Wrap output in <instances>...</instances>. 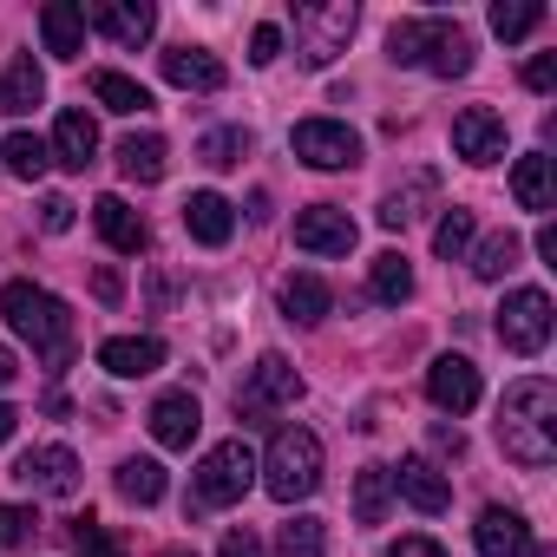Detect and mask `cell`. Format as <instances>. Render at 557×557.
<instances>
[{
  "mask_svg": "<svg viewBox=\"0 0 557 557\" xmlns=\"http://www.w3.org/2000/svg\"><path fill=\"white\" fill-rule=\"evenodd\" d=\"M498 446L505 459H518L524 472H544L557 459V387L550 381H511L505 407H498Z\"/></svg>",
  "mask_w": 557,
  "mask_h": 557,
  "instance_id": "cell-1",
  "label": "cell"
},
{
  "mask_svg": "<svg viewBox=\"0 0 557 557\" xmlns=\"http://www.w3.org/2000/svg\"><path fill=\"white\" fill-rule=\"evenodd\" d=\"M0 315H8V329L21 342H34V355L47 368H66V355H73V309L60 296H47L40 283H8L0 289Z\"/></svg>",
  "mask_w": 557,
  "mask_h": 557,
  "instance_id": "cell-2",
  "label": "cell"
},
{
  "mask_svg": "<svg viewBox=\"0 0 557 557\" xmlns=\"http://www.w3.org/2000/svg\"><path fill=\"white\" fill-rule=\"evenodd\" d=\"M387 60L394 66H426L440 79H459V73H472V34L459 21H400L387 34Z\"/></svg>",
  "mask_w": 557,
  "mask_h": 557,
  "instance_id": "cell-3",
  "label": "cell"
},
{
  "mask_svg": "<svg viewBox=\"0 0 557 557\" xmlns=\"http://www.w3.org/2000/svg\"><path fill=\"white\" fill-rule=\"evenodd\" d=\"M315 485H322V440L309 426H283V433L269 440V453H262V492L296 505Z\"/></svg>",
  "mask_w": 557,
  "mask_h": 557,
  "instance_id": "cell-4",
  "label": "cell"
},
{
  "mask_svg": "<svg viewBox=\"0 0 557 557\" xmlns=\"http://www.w3.org/2000/svg\"><path fill=\"white\" fill-rule=\"evenodd\" d=\"M355 27H361V8H355V0H302V8H296L302 66H329L335 53H348Z\"/></svg>",
  "mask_w": 557,
  "mask_h": 557,
  "instance_id": "cell-5",
  "label": "cell"
},
{
  "mask_svg": "<svg viewBox=\"0 0 557 557\" xmlns=\"http://www.w3.org/2000/svg\"><path fill=\"white\" fill-rule=\"evenodd\" d=\"M249 485H256V453H249L243 440H223V446H210L203 466H197L190 511H223V505H236Z\"/></svg>",
  "mask_w": 557,
  "mask_h": 557,
  "instance_id": "cell-6",
  "label": "cell"
},
{
  "mask_svg": "<svg viewBox=\"0 0 557 557\" xmlns=\"http://www.w3.org/2000/svg\"><path fill=\"white\" fill-rule=\"evenodd\" d=\"M296 400H302V374H296L283 355H262V361L249 368V381L236 387V413H243V420H262V413L296 407Z\"/></svg>",
  "mask_w": 557,
  "mask_h": 557,
  "instance_id": "cell-7",
  "label": "cell"
},
{
  "mask_svg": "<svg viewBox=\"0 0 557 557\" xmlns=\"http://www.w3.org/2000/svg\"><path fill=\"white\" fill-rule=\"evenodd\" d=\"M296 158L309 171H348V164H361V132L342 125V119H302L296 125Z\"/></svg>",
  "mask_w": 557,
  "mask_h": 557,
  "instance_id": "cell-8",
  "label": "cell"
},
{
  "mask_svg": "<svg viewBox=\"0 0 557 557\" xmlns=\"http://www.w3.org/2000/svg\"><path fill=\"white\" fill-rule=\"evenodd\" d=\"M498 342L511 355H537L550 342V296L544 289H511L498 309Z\"/></svg>",
  "mask_w": 557,
  "mask_h": 557,
  "instance_id": "cell-9",
  "label": "cell"
},
{
  "mask_svg": "<svg viewBox=\"0 0 557 557\" xmlns=\"http://www.w3.org/2000/svg\"><path fill=\"white\" fill-rule=\"evenodd\" d=\"M355 243H361V230H355L348 210H335V203L296 210V249H309V256H348Z\"/></svg>",
  "mask_w": 557,
  "mask_h": 557,
  "instance_id": "cell-10",
  "label": "cell"
},
{
  "mask_svg": "<svg viewBox=\"0 0 557 557\" xmlns=\"http://www.w3.org/2000/svg\"><path fill=\"white\" fill-rule=\"evenodd\" d=\"M453 151H459L466 164H498V158H505V119H498L492 106H466V112L453 119Z\"/></svg>",
  "mask_w": 557,
  "mask_h": 557,
  "instance_id": "cell-11",
  "label": "cell"
},
{
  "mask_svg": "<svg viewBox=\"0 0 557 557\" xmlns=\"http://www.w3.org/2000/svg\"><path fill=\"white\" fill-rule=\"evenodd\" d=\"M426 400H433L440 413H472V407H479V368H472L466 355H440V361L426 368Z\"/></svg>",
  "mask_w": 557,
  "mask_h": 557,
  "instance_id": "cell-12",
  "label": "cell"
},
{
  "mask_svg": "<svg viewBox=\"0 0 557 557\" xmlns=\"http://www.w3.org/2000/svg\"><path fill=\"white\" fill-rule=\"evenodd\" d=\"M86 27H99L112 47H145L151 27H158V14L145 8V0H92V8H86Z\"/></svg>",
  "mask_w": 557,
  "mask_h": 557,
  "instance_id": "cell-13",
  "label": "cell"
},
{
  "mask_svg": "<svg viewBox=\"0 0 557 557\" xmlns=\"http://www.w3.org/2000/svg\"><path fill=\"white\" fill-rule=\"evenodd\" d=\"M14 479H27V485L47 492V498H73V492H79V459H73V446H34V453L14 466Z\"/></svg>",
  "mask_w": 557,
  "mask_h": 557,
  "instance_id": "cell-14",
  "label": "cell"
},
{
  "mask_svg": "<svg viewBox=\"0 0 557 557\" xmlns=\"http://www.w3.org/2000/svg\"><path fill=\"white\" fill-rule=\"evenodd\" d=\"M387 479H394V492H400L413 511H426V518H440V511L453 505V485H446V472H440L433 459H400V466H387Z\"/></svg>",
  "mask_w": 557,
  "mask_h": 557,
  "instance_id": "cell-15",
  "label": "cell"
},
{
  "mask_svg": "<svg viewBox=\"0 0 557 557\" xmlns=\"http://www.w3.org/2000/svg\"><path fill=\"white\" fill-rule=\"evenodd\" d=\"M99 368L119 381H145L164 368V342L158 335H112V342H99Z\"/></svg>",
  "mask_w": 557,
  "mask_h": 557,
  "instance_id": "cell-16",
  "label": "cell"
},
{
  "mask_svg": "<svg viewBox=\"0 0 557 557\" xmlns=\"http://www.w3.org/2000/svg\"><path fill=\"white\" fill-rule=\"evenodd\" d=\"M472 544H479V557H531V524L505 505H485L472 524Z\"/></svg>",
  "mask_w": 557,
  "mask_h": 557,
  "instance_id": "cell-17",
  "label": "cell"
},
{
  "mask_svg": "<svg viewBox=\"0 0 557 557\" xmlns=\"http://www.w3.org/2000/svg\"><path fill=\"white\" fill-rule=\"evenodd\" d=\"M197 426H203V407H197V394H164V400L151 407V440H158L164 453H190Z\"/></svg>",
  "mask_w": 557,
  "mask_h": 557,
  "instance_id": "cell-18",
  "label": "cell"
},
{
  "mask_svg": "<svg viewBox=\"0 0 557 557\" xmlns=\"http://www.w3.org/2000/svg\"><path fill=\"white\" fill-rule=\"evenodd\" d=\"M184 230H190L203 249H223V243L236 236V210H230V197H216V190H190V197H184Z\"/></svg>",
  "mask_w": 557,
  "mask_h": 557,
  "instance_id": "cell-19",
  "label": "cell"
},
{
  "mask_svg": "<svg viewBox=\"0 0 557 557\" xmlns=\"http://www.w3.org/2000/svg\"><path fill=\"white\" fill-rule=\"evenodd\" d=\"M158 66H164V79H171V86H184V92H223V79H230V73H223V60H216V53H203V47H171Z\"/></svg>",
  "mask_w": 557,
  "mask_h": 557,
  "instance_id": "cell-20",
  "label": "cell"
},
{
  "mask_svg": "<svg viewBox=\"0 0 557 557\" xmlns=\"http://www.w3.org/2000/svg\"><path fill=\"white\" fill-rule=\"evenodd\" d=\"M40 40L53 60H79L86 53V8H73V0H47L40 8Z\"/></svg>",
  "mask_w": 557,
  "mask_h": 557,
  "instance_id": "cell-21",
  "label": "cell"
},
{
  "mask_svg": "<svg viewBox=\"0 0 557 557\" xmlns=\"http://www.w3.org/2000/svg\"><path fill=\"white\" fill-rule=\"evenodd\" d=\"M92 223H99V236L119 249V256H138L145 243H151V230H145V216L125 203V197H99L92 203Z\"/></svg>",
  "mask_w": 557,
  "mask_h": 557,
  "instance_id": "cell-22",
  "label": "cell"
},
{
  "mask_svg": "<svg viewBox=\"0 0 557 557\" xmlns=\"http://www.w3.org/2000/svg\"><path fill=\"white\" fill-rule=\"evenodd\" d=\"M53 164H66V171H86L92 158H99V125L86 119V112H60V125H53Z\"/></svg>",
  "mask_w": 557,
  "mask_h": 557,
  "instance_id": "cell-23",
  "label": "cell"
},
{
  "mask_svg": "<svg viewBox=\"0 0 557 557\" xmlns=\"http://www.w3.org/2000/svg\"><path fill=\"white\" fill-rule=\"evenodd\" d=\"M119 171H125L132 184H158V177L171 171L164 138H158V132H132V138H119Z\"/></svg>",
  "mask_w": 557,
  "mask_h": 557,
  "instance_id": "cell-24",
  "label": "cell"
},
{
  "mask_svg": "<svg viewBox=\"0 0 557 557\" xmlns=\"http://www.w3.org/2000/svg\"><path fill=\"white\" fill-rule=\"evenodd\" d=\"M329 309H335V289L322 283V275H289V283H283V315H289V322L315 329Z\"/></svg>",
  "mask_w": 557,
  "mask_h": 557,
  "instance_id": "cell-25",
  "label": "cell"
},
{
  "mask_svg": "<svg viewBox=\"0 0 557 557\" xmlns=\"http://www.w3.org/2000/svg\"><path fill=\"white\" fill-rule=\"evenodd\" d=\"M511 197H518L524 210H537V216L557 203V177H550V158H544V151L518 158V171H511Z\"/></svg>",
  "mask_w": 557,
  "mask_h": 557,
  "instance_id": "cell-26",
  "label": "cell"
},
{
  "mask_svg": "<svg viewBox=\"0 0 557 557\" xmlns=\"http://www.w3.org/2000/svg\"><path fill=\"white\" fill-rule=\"evenodd\" d=\"M92 99H99L106 112H119V119H132V112H151V92H145L138 79L112 73V66H99V73H92Z\"/></svg>",
  "mask_w": 557,
  "mask_h": 557,
  "instance_id": "cell-27",
  "label": "cell"
},
{
  "mask_svg": "<svg viewBox=\"0 0 557 557\" xmlns=\"http://www.w3.org/2000/svg\"><path fill=\"white\" fill-rule=\"evenodd\" d=\"M368 289H374V302H387V309H400V302L413 296V269H407V256H394V249H381V256H374V269H368Z\"/></svg>",
  "mask_w": 557,
  "mask_h": 557,
  "instance_id": "cell-28",
  "label": "cell"
},
{
  "mask_svg": "<svg viewBox=\"0 0 557 557\" xmlns=\"http://www.w3.org/2000/svg\"><path fill=\"white\" fill-rule=\"evenodd\" d=\"M387 505H394L387 466H361V472H355V518H361V524H387Z\"/></svg>",
  "mask_w": 557,
  "mask_h": 557,
  "instance_id": "cell-29",
  "label": "cell"
},
{
  "mask_svg": "<svg viewBox=\"0 0 557 557\" xmlns=\"http://www.w3.org/2000/svg\"><path fill=\"white\" fill-rule=\"evenodd\" d=\"M433 190H440V177H433V171H413V177H407V190H394V197L381 203V230H407Z\"/></svg>",
  "mask_w": 557,
  "mask_h": 557,
  "instance_id": "cell-30",
  "label": "cell"
},
{
  "mask_svg": "<svg viewBox=\"0 0 557 557\" xmlns=\"http://www.w3.org/2000/svg\"><path fill=\"white\" fill-rule=\"evenodd\" d=\"M40 99H47V79H40L34 60H14L8 73H0V112H27V106H40Z\"/></svg>",
  "mask_w": 557,
  "mask_h": 557,
  "instance_id": "cell-31",
  "label": "cell"
},
{
  "mask_svg": "<svg viewBox=\"0 0 557 557\" xmlns=\"http://www.w3.org/2000/svg\"><path fill=\"white\" fill-rule=\"evenodd\" d=\"M0 164H8L14 177H27V184H40V177H47V164H53V151H47V138L14 132L8 145H0Z\"/></svg>",
  "mask_w": 557,
  "mask_h": 557,
  "instance_id": "cell-32",
  "label": "cell"
},
{
  "mask_svg": "<svg viewBox=\"0 0 557 557\" xmlns=\"http://www.w3.org/2000/svg\"><path fill=\"white\" fill-rule=\"evenodd\" d=\"M119 498L158 505V498H164V466H158V459H125V466H119Z\"/></svg>",
  "mask_w": 557,
  "mask_h": 557,
  "instance_id": "cell-33",
  "label": "cell"
},
{
  "mask_svg": "<svg viewBox=\"0 0 557 557\" xmlns=\"http://www.w3.org/2000/svg\"><path fill=\"white\" fill-rule=\"evenodd\" d=\"M518 249H524V243H518L511 230L485 236V243H479V256H472V275H479V283H498V275H511V269H518Z\"/></svg>",
  "mask_w": 557,
  "mask_h": 557,
  "instance_id": "cell-34",
  "label": "cell"
},
{
  "mask_svg": "<svg viewBox=\"0 0 557 557\" xmlns=\"http://www.w3.org/2000/svg\"><path fill=\"white\" fill-rule=\"evenodd\" d=\"M537 27H544V0H498L492 8V34L498 40H524Z\"/></svg>",
  "mask_w": 557,
  "mask_h": 557,
  "instance_id": "cell-35",
  "label": "cell"
},
{
  "mask_svg": "<svg viewBox=\"0 0 557 557\" xmlns=\"http://www.w3.org/2000/svg\"><path fill=\"white\" fill-rule=\"evenodd\" d=\"M275 550H283V557H322L329 550V524L322 518H289L283 537H275Z\"/></svg>",
  "mask_w": 557,
  "mask_h": 557,
  "instance_id": "cell-36",
  "label": "cell"
},
{
  "mask_svg": "<svg viewBox=\"0 0 557 557\" xmlns=\"http://www.w3.org/2000/svg\"><path fill=\"white\" fill-rule=\"evenodd\" d=\"M243 151H249V132H243V125L203 132V145H197V158H203L210 171H230V164H243Z\"/></svg>",
  "mask_w": 557,
  "mask_h": 557,
  "instance_id": "cell-37",
  "label": "cell"
},
{
  "mask_svg": "<svg viewBox=\"0 0 557 557\" xmlns=\"http://www.w3.org/2000/svg\"><path fill=\"white\" fill-rule=\"evenodd\" d=\"M472 210H446L440 216V230H433V256H446V262H459L466 256V243H472Z\"/></svg>",
  "mask_w": 557,
  "mask_h": 557,
  "instance_id": "cell-38",
  "label": "cell"
},
{
  "mask_svg": "<svg viewBox=\"0 0 557 557\" xmlns=\"http://www.w3.org/2000/svg\"><path fill=\"white\" fill-rule=\"evenodd\" d=\"M73 557H125V544L106 531V524H92V518H79V531H73Z\"/></svg>",
  "mask_w": 557,
  "mask_h": 557,
  "instance_id": "cell-39",
  "label": "cell"
},
{
  "mask_svg": "<svg viewBox=\"0 0 557 557\" xmlns=\"http://www.w3.org/2000/svg\"><path fill=\"white\" fill-rule=\"evenodd\" d=\"M34 531H40V518L27 505H0V544H27Z\"/></svg>",
  "mask_w": 557,
  "mask_h": 557,
  "instance_id": "cell-40",
  "label": "cell"
},
{
  "mask_svg": "<svg viewBox=\"0 0 557 557\" xmlns=\"http://www.w3.org/2000/svg\"><path fill=\"white\" fill-rule=\"evenodd\" d=\"M275 53H283V27L262 21V27L249 34V60H256V66H275Z\"/></svg>",
  "mask_w": 557,
  "mask_h": 557,
  "instance_id": "cell-41",
  "label": "cell"
},
{
  "mask_svg": "<svg viewBox=\"0 0 557 557\" xmlns=\"http://www.w3.org/2000/svg\"><path fill=\"white\" fill-rule=\"evenodd\" d=\"M524 86H531V92H550V86H557V53H537V60L524 66Z\"/></svg>",
  "mask_w": 557,
  "mask_h": 557,
  "instance_id": "cell-42",
  "label": "cell"
},
{
  "mask_svg": "<svg viewBox=\"0 0 557 557\" xmlns=\"http://www.w3.org/2000/svg\"><path fill=\"white\" fill-rule=\"evenodd\" d=\"M40 223H47L53 236H60V230H73V203H66V197H47V203H40Z\"/></svg>",
  "mask_w": 557,
  "mask_h": 557,
  "instance_id": "cell-43",
  "label": "cell"
},
{
  "mask_svg": "<svg viewBox=\"0 0 557 557\" xmlns=\"http://www.w3.org/2000/svg\"><path fill=\"white\" fill-rule=\"evenodd\" d=\"M216 557H262V544H256L249 531H223V544H216Z\"/></svg>",
  "mask_w": 557,
  "mask_h": 557,
  "instance_id": "cell-44",
  "label": "cell"
},
{
  "mask_svg": "<svg viewBox=\"0 0 557 557\" xmlns=\"http://www.w3.org/2000/svg\"><path fill=\"white\" fill-rule=\"evenodd\" d=\"M387 557H446L433 537H400V544H387Z\"/></svg>",
  "mask_w": 557,
  "mask_h": 557,
  "instance_id": "cell-45",
  "label": "cell"
},
{
  "mask_svg": "<svg viewBox=\"0 0 557 557\" xmlns=\"http://www.w3.org/2000/svg\"><path fill=\"white\" fill-rule=\"evenodd\" d=\"M92 289H99V302H119V296H125V283H119V269H99V275H92Z\"/></svg>",
  "mask_w": 557,
  "mask_h": 557,
  "instance_id": "cell-46",
  "label": "cell"
},
{
  "mask_svg": "<svg viewBox=\"0 0 557 557\" xmlns=\"http://www.w3.org/2000/svg\"><path fill=\"white\" fill-rule=\"evenodd\" d=\"M433 446H440V453H453V459L466 453V440H459V426H433Z\"/></svg>",
  "mask_w": 557,
  "mask_h": 557,
  "instance_id": "cell-47",
  "label": "cell"
},
{
  "mask_svg": "<svg viewBox=\"0 0 557 557\" xmlns=\"http://www.w3.org/2000/svg\"><path fill=\"white\" fill-rule=\"evenodd\" d=\"M537 256H544V262H550V269H557V230H550V223H544V230H537Z\"/></svg>",
  "mask_w": 557,
  "mask_h": 557,
  "instance_id": "cell-48",
  "label": "cell"
},
{
  "mask_svg": "<svg viewBox=\"0 0 557 557\" xmlns=\"http://www.w3.org/2000/svg\"><path fill=\"white\" fill-rule=\"evenodd\" d=\"M14 426H21V413H14L8 400H0V446H8V440H14Z\"/></svg>",
  "mask_w": 557,
  "mask_h": 557,
  "instance_id": "cell-49",
  "label": "cell"
},
{
  "mask_svg": "<svg viewBox=\"0 0 557 557\" xmlns=\"http://www.w3.org/2000/svg\"><path fill=\"white\" fill-rule=\"evenodd\" d=\"M14 374H21V361H14V348H0V387H14Z\"/></svg>",
  "mask_w": 557,
  "mask_h": 557,
  "instance_id": "cell-50",
  "label": "cell"
},
{
  "mask_svg": "<svg viewBox=\"0 0 557 557\" xmlns=\"http://www.w3.org/2000/svg\"><path fill=\"white\" fill-rule=\"evenodd\" d=\"M158 557H197V550H177V544H171V550H158Z\"/></svg>",
  "mask_w": 557,
  "mask_h": 557,
  "instance_id": "cell-51",
  "label": "cell"
}]
</instances>
